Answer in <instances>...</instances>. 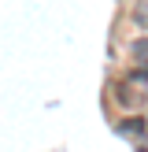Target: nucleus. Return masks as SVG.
I'll list each match as a JSON object with an SVG mask.
<instances>
[{"label":"nucleus","mask_w":148,"mask_h":152,"mask_svg":"<svg viewBox=\"0 0 148 152\" xmlns=\"http://www.w3.org/2000/svg\"><path fill=\"white\" fill-rule=\"evenodd\" d=\"M115 104H122V108H141V104H144V93H141L133 82H115Z\"/></svg>","instance_id":"obj_1"},{"label":"nucleus","mask_w":148,"mask_h":152,"mask_svg":"<svg viewBox=\"0 0 148 152\" xmlns=\"http://www.w3.org/2000/svg\"><path fill=\"white\" fill-rule=\"evenodd\" d=\"M130 56H133V59H141V63H148V37L130 41Z\"/></svg>","instance_id":"obj_2"},{"label":"nucleus","mask_w":148,"mask_h":152,"mask_svg":"<svg viewBox=\"0 0 148 152\" xmlns=\"http://www.w3.org/2000/svg\"><path fill=\"white\" fill-rule=\"evenodd\" d=\"M118 130H122V134H144V119H122V123H118Z\"/></svg>","instance_id":"obj_3"},{"label":"nucleus","mask_w":148,"mask_h":152,"mask_svg":"<svg viewBox=\"0 0 148 152\" xmlns=\"http://www.w3.org/2000/svg\"><path fill=\"white\" fill-rule=\"evenodd\" d=\"M133 22L137 26H148V0L144 4H133Z\"/></svg>","instance_id":"obj_4"}]
</instances>
